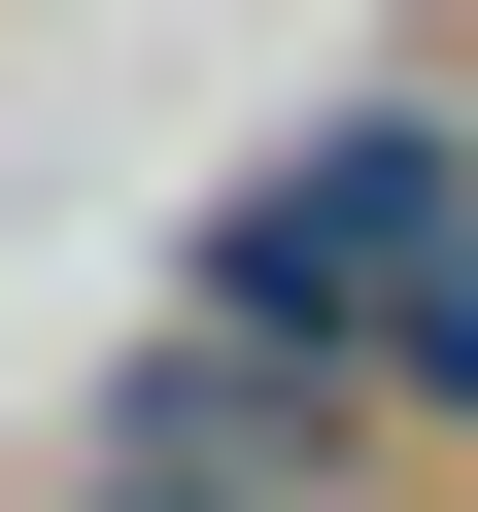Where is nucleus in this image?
Listing matches in <instances>:
<instances>
[{"instance_id": "1", "label": "nucleus", "mask_w": 478, "mask_h": 512, "mask_svg": "<svg viewBox=\"0 0 478 512\" xmlns=\"http://www.w3.org/2000/svg\"><path fill=\"white\" fill-rule=\"evenodd\" d=\"M410 376H444V410H478V205H444V239H410Z\"/></svg>"}]
</instances>
